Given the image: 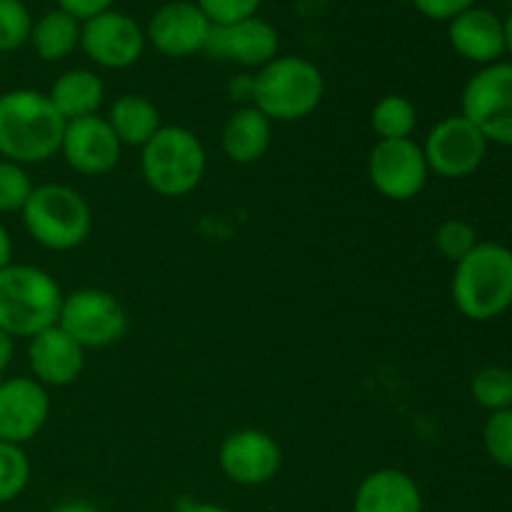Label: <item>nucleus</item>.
Returning a JSON list of instances; mask_svg holds the SVG:
<instances>
[{
	"label": "nucleus",
	"mask_w": 512,
	"mask_h": 512,
	"mask_svg": "<svg viewBox=\"0 0 512 512\" xmlns=\"http://www.w3.org/2000/svg\"><path fill=\"white\" fill-rule=\"evenodd\" d=\"M65 120L48 93L30 88L0 95V158L38 165L60 153Z\"/></svg>",
	"instance_id": "1"
},
{
	"label": "nucleus",
	"mask_w": 512,
	"mask_h": 512,
	"mask_svg": "<svg viewBox=\"0 0 512 512\" xmlns=\"http://www.w3.org/2000/svg\"><path fill=\"white\" fill-rule=\"evenodd\" d=\"M250 95L270 123H295L323 103L325 78L318 65L303 55H278L255 73Z\"/></svg>",
	"instance_id": "2"
},
{
	"label": "nucleus",
	"mask_w": 512,
	"mask_h": 512,
	"mask_svg": "<svg viewBox=\"0 0 512 512\" xmlns=\"http://www.w3.org/2000/svg\"><path fill=\"white\" fill-rule=\"evenodd\" d=\"M453 303L468 320H495L512 308V250L478 243L455 263Z\"/></svg>",
	"instance_id": "3"
},
{
	"label": "nucleus",
	"mask_w": 512,
	"mask_h": 512,
	"mask_svg": "<svg viewBox=\"0 0 512 512\" xmlns=\"http://www.w3.org/2000/svg\"><path fill=\"white\" fill-rule=\"evenodd\" d=\"M63 290L43 268L10 263L0 270V330L10 338H33L58 325Z\"/></svg>",
	"instance_id": "4"
},
{
	"label": "nucleus",
	"mask_w": 512,
	"mask_h": 512,
	"mask_svg": "<svg viewBox=\"0 0 512 512\" xmlns=\"http://www.w3.org/2000/svg\"><path fill=\"white\" fill-rule=\"evenodd\" d=\"M140 170L153 193L163 198H183L203 183L208 153L203 140L190 128L163 125L140 148Z\"/></svg>",
	"instance_id": "5"
},
{
	"label": "nucleus",
	"mask_w": 512,
	"mask_h": 512,
	"mask_svg": "<svg viewBox=\"0 0 512 512\" xmlns=\"http://www.w3.org/2000/svg\"><path fill=\"white\" fill-rule=\"evenodd\" d=\"M20 215L30 238L53 253L80 248L93 230L88 200L63 183L35 185Z\"/></svg>",
	"instance_id": "6"
},
{
	"label": "nucleus",
	"mask_w": 512,
	"mask_h": 512,
	"mask_svg": "<svg viewBox=\"0 0 512 512\" xmlns=\"http://www.w3.org/2000/svg\"><path fill=\"white\" fill-rule=\"evenodd\" d=\"M58 325L85 350H103L128 333V310L113 293L80 288L63 295Z\"/></svg>",
	"instance_id": "7"
},
{
	"label": "nucleus",
	"mask_w": 512,
	"mask_h": 512,
	"mask_svg": "<svg viewBox=\"0 0 512 512\" xmlns=\"http://www.w3.org/2000/svg\"><path fill=\"white\" fill-rule=\"evenodd\" d=\"M463 118H468L488 143L512 148V63L480 68L463 90Z\"/></svg>",
	"instance_id": "8"
},
{
	"label": "nucleus",
	"mask_w": 512,
	"mask_h": 512,
	"mask_svg": "<svg viewBox=\"0 0 512 512\" xmlns=\"http://www.w3.org/2000/svg\"><path fill=\"white\" fill-rule=\"evenodd\" d=\"M428 160L423 145L413 138L378 140L368 155V178L383 198L405 203L423 193L428 183Z\"/></svg>",
	"instance_id": "9"
},
{
	"label": "nucleus",
	"mask_w": 512,
	"mask_h": 512,
	"mask_svg": "<svg viewBox=\"0 0 512 512\" xmlns=\"http://www.w3.org/2000/svg\"><path fill=\"white\" fill-rule=\"evenodd\" d=\"M430 173L448 180H460L473 175L488 155L485 135L463 115L443 118L428 133L423 145Z\"/></svg>",
	"instance_id": "10"
},
{
	"label": "nucleus",
	"mask_w": 512,
	"mask_h": 512,
	"mask_svg": "<svg viewBox=\"0 0 512 512\" xmlns=\"http://www.w3.org/2000/svg\"><path fill=\"white\" fill-rule=\"evenodd\" d=\"M145 45V28L120 10H105L80 25V50L100 68H130L143 58Z\"/></svg>",
	"instance_id": "11"
},
{
	"label": "nucleus",
	"mask_w": 512,
	"mask_h": 512,
	"mask_svg": "<svg viewBox=\"0 0 512 512\" xmlns=\"http://www.w3.org/2000/svg\"><path fill=\"white\" fill-rule=\"evenodd\" d=\"M220 470L235 485L255 488L265 485L283 468V450L278 440L258 428H243L223 440L218 453Z\"/></svg>",
	"instance_id": "12"
},
{
	"label": "nucleus",
	"mask_w": 512,
	"mask_h": 512,
	"mask_svg": "<svg viewBox=\"0 0 512 512\" xmlns=\"http://www.w3.org/2000/svg\"><path fill=\"white\" fill-rule=\"evenodd\" d=\"M213 23L195 0H173L160 5L145 28V40L165 58H190L205 53Z\"/></svg>",
	"instance_id": "13"
},
{
	"label": "nucleus",
	"mask_w": 512,
	"mask_h": 512,
	"mask_svg": "<svg viewBox=\"0 0 512 512\" xmlns=\"http://www.w3.org/2000/svg\"><path fill=\"white\" fill-rule=\"evenodd\" d=\"M280 35L273 23H268L260 15L253 18L235 20V23L213 25L210 30L205 53L210 58H218L223 63L243 65V68L260 70L270 60L278 58Z\"/></svg>",
	"instance_id": "14"
},
{
	"label": "nucleus",
	"mask_w": 512,
	"mask_h": 512,
	"mask_svg": "<svg viewBox=\"0 0 512 512\" xmlns=\"http://www.w3.org/2000/svg\"><path fill=\"white\" fill-rule=\"evenodd\" d=\"M120 153L123 145L103 115H88L65 123L60 155L75 173L90 178L108 175L120 163Z\"/></svg>",
	"instance_id": "15"
},
{
	"label": "nucleus",
	"mask_w": 512,
	"mask_h": 512,
	"mask_svg": "<svg viewBox=\"0 0 512 512\" xmlns=\"http://www.w3.org/2000/svg\"><path fill=\"white\" fill-rule=\"evenodd\" d=\"M50 418L48 388L35 378H8L0 385V440L25 445L38 438Z\"/></svg>",
	"instance_id": "16"
},
{
	"label": "nucleus",
	"mask_w": 512,
	"mask_h": 512,
	"mask_svg": "<svg viewBox=\"0 0 512 512\" xmlns=\"http://www.w3.org/2000/svg\"><path fill=\"white\" fill-rule=\"evenodd\" d=\"M28 365L43 388H68L85 368V348H80L60 325L28 340Z\"/></svg>",
	"instance_id": "17"
},
{
	"label": "nucleus",
	"mask_w": 512,
	"mask_h": 512,
	"mask_svg": "<svg viewBox=\"0 0 512 512\" xmlns=\"http://www.w3.org/2000/svg\"><path fill=\"white\" fill-rule=\"evenodd\" d=\"M448 38L460 58L483 65V68L485 65L500 63V58L508 53V48H505L503 18L495 15L493 10L480 8V5L450 20Z\"/></svg>",
	"instance_id": "18"
},
{
	"label": "nucleus",
	"mask_w": 512,
	"mask_h": 512,
	"mask_svg": "<svg viewBox=\"0 0 512 512\" xmlns=\"http://www.w3.org/2000/svg\"><path fill=\"white\" fill-rule=\"evenodd\" d=\"M355 512H423V493L408 473L383 468L363 478L355 493Z\"/></svg>",
	"instance_id": "19"
},
{
	"label": "nucleus",
	"mask_w": 512,
	"mask_h": 512,
	"mask_svg": "<svg viewBox=\"0 0 512 512\" xmlns=\"http://www.w3.org/2000/svg\"><path fill=\"white\" fill-rule=\"evenodd\" d=\"M223 153L238 165H253L270 150L273 123L255 105L238 108L223 125Z\"/></svg>",
	"instance_id": "20"
},
{
	"label": "nucleus",
	"mask_w": 512,
	"mask_h": 512,
	"mask_svg": "<svg viewBox=\"0 0 512 512\" xmlns=\"http://www.w3.org/2000/svg\"><path fill=\"white\" fill-rule=\"evenodd\" d=\"M48 98L55 105V110L63 115L65 123L88 118V115H98L100 105H103L105 83L100 80L98 73L88 68L65 70L55 78Z\"/></svg>",
	"instance_id": "21"
},
{
	"label": "nucleus",
	"mask_w": 512,
	"mask_h": 512,
	"mask_svg": "<svg viewBox=\"0 0 512 512\" xmlns=\"http://www.w3.org/2000/svg\"><path fill=\"white\" fill-rule=\"evenodd\" d=\"M108 123L113 128V133L118 135L120 145L123 148H143L160 128H163V120H160V110L155 108V103H150L145 95L125 93L110 105Z\"/></svg>",
	"instance_id": "22"
},
{
	"label": "nucleus",
	"mask_w": 512,
	"mask_h": 512,
	"mask_svg": "<svg viewBox=\"0 0 512 512\" xmlns=\"http://www.w3.org/2000/svg\"><path fill=\"white\" fill-rule=\"evenodd\" d=\"M80 20L68 15L65 10L55 8L33 20L30 30V45L35 55L45 63H58L70 58L80 48Z\"/></svg>",
	"instance_id": "23"
},
{
	"label": "nucleus",
	"mask_w": 512,
	"mask_h": 512,
	"mask_svg": "<svg viewBox=\"0 0 512 512\" xmlns=\"http://www.w3.org/2000/svg\"><path fill=\"white\" fill-rule=\"evenodd\" d=\"M370 125H373L378 140L413 138L415 128H418V110H415L413 100L405 95H383L370 113Z\"/></svg>",
	"instance_id": "24"
},
{
	"label": "nucleus",
	"mask_w": 512,
	"mask_h": 512,
	"mask_svg": "<svg viewBox=\"0 0 512 512\" xmlns=\"http://www.w3.org/2000/svg\"><path fill=\"white\" fill-rule=\"evenodd\" d=\"M470 393H473L475 403L490 413L512 408V370L500 368V365L480 370L470 383Z\"/></svg>",
	"instance_id": "25"
},
{
	"label": "nucleus",
	"mask_w": 512,
	"mask_h": 512,
	"mask_svg": "<svg viewBox=\"0 0 512 512\" xmlns=\"http://www.w3.org/2000/svg\"><path fill=\"white\" fill-rule=\"evenodd\" d=\"M30 483V458L23 445L0 440V505L13 503Z\"/></svg>",
	"instance_id": "26"
},
{
	"label": "nucleus",
	"mask_w": 512,
	"mask_h": 512,
	"mask_svg": "<svg viewBox=\"0 0 512 512\" xmlns=\"http://www.w3.org/2000/svg\"><path fill=\"white\" fill-rule=\"evenodd\" d=\"M433 243L438 248V253L443 255L450 263H460L468 253H473L478 240V230L468 223V220L450 218L435 228Z\"/></svg>",
	"instance_id": "27"
},
{
	"label": "nucleus",
	"mask_w": 512,
	"mask_h": 512,
	"mask_svg": "<svg viewBox=\"0 0 512 512\" xmlns=\"http://www.w3.org/2000/svg\"><path fill=\"white\" fill-rule=\"evenodd\" d=\"M33 15L23 0H0V53H13L30 43Z\"/></svg>",
	"instance_id": "28"
},
{
	"label": "nucleus",
	"mask_w": 512,
	"mask_h": 512,
	"mask_svg": "<svg viewBox=\"0 0 512 512\" xmlns=\"http://www.w3.org/2000/svg\"><path fill=\"white\" fill-rule=\"evenodd\" d=\"M33 188L35 185L25 165L0 158V213H20Z\"/></svg>",
	"instance_id": "29"
},
{
	"label": "nucleus",
	"mask_w": 512,
	"mask_h": 512,
	"mask_svg": "<svg viewBox=\"0 0 512 512\" xmlns=\"http://www.w3.org/2000/svg\"><path fill=\"white\" fill-rule=\"evenodd\" d=\"M483 443L493 463L512 470V408L490 415L483 430Z\"/></svg>",
	"instance_id": "30"
},
{
	"label": "nucleus",
	"mask_w": 512,
	"mask_h": 512,
	"mask_svg": "<svg viewBox=\"0 0 512 512\" xmlns=\"http://www.w3.org/2000/svg\"><path fill=\"white\" fill-rule=\"evenodd\" d=\"M195 3L208 15L210 23L225 25L258 15V8L263 5V0H195Z\"/></svg>",
	"instance_id": "31"
},
{
	"label": "nucleus",
	"mask_w": 512,
	"mask_h": 512,
	"mask_svg": "<svg viewBox=\"0 0 512 512\" xmlns=\"http://www.w3.org/2000/svg\"><path fill=\"white\" fill-rule=\"evenodd\" d=\"M413 5L418 13L425 15V18L450 23V20L458 18L460 13L475 8L478 0H413Z\"/></svg>",
	"instance_id": "32"
},
{
	"label": "nucleus",
	"mask_w": 512,
	"mask_h": 512,
	"mask_svg": "<svg viewBox=\"0 0 512 512\" xmlns=\"http://www.w3.org/2000/svg\"><path fill=\"white\" fill-rule=\"evenodd\" d=\"M113 5L115 0H58V8L65 10L68 15H73L80 23L105 13V10H113Z\"/></svg>",
	"instance_id": "33"
},
{
	"label": "nucleus",
	"mask_w": 512,
	"mask_h": 512,
	"mask_svg": "<svg viewBox=\"0 0 512 512\" xmlns=\"http://www.w3.org/2000/svg\"><path fill=\"white\" fill-rule=\"evenodd\" d=\"M13 353H15V340L10 338L5 330H0V375L8 370V365L13 363Z\"/></svg>",
	"instance_id": "34"
},
{
	"label": "nucleus",
	"mask_w": 512,
	"mask_h": 512,
	"mask_svg": "<svg viewBox=\"0 0 512 512\" xmlns=\"http://www.w3.org/2000/svg\"><path fill=\"white\" fill-rule=\"evenodd\" d=\"M13 263V238H10L8 228L0 223V270L8 268Z\"/></svg>",
	"instance_id": "35"
},
{
	"label": "nucleus",
	"mask_w": 512,
	"mask_h": 512,
	"mask_svg": "<svg viewBox=\"0 0 512 512\" xmlns=\"http://www.w3.org/2000/svg\"><path fill=\"white\" fill-rule=\"evenodd\" d=\"M53 512H100L95 505L85 503V500H68V503H60Z\"/></svg>",
	"instance_id": "36"
},
{
	"label": "nucleus",
	"mask_w": 512,
	"mask_h": 512,
	"mask_svg": "<svg viewBox=\"0 0 512 512\" xmlns=\"http://www.w3.org/2000/svg\"><path fill=\"white\" fill-rule=\"evenodd\" d=\"M183 512H230V510L220 508V505H213V503H193V505H188Z\"/></svg>",
	"instance_id": "37"
},
{
	"label": "nucleus",
	"mask_w": 512,
	"mask_h": 512,
	"mask_svg": "<svg viewBox=\"0 0 512 512\" xmlns=\"http://www.w3.org/2000/svg\"><path fill=\"white\" fill-rule=\"evenodd\" d=\"M503 23H505V48H508V53H512V10Z\"/></svg>",
	"instance_id": "38"
},
{
	"label": "nucleus",
	"mask_w": 512,
	"mask_h": 512,
	"mask_svg": "<svg viewBox=\"0 0 512 512\" xmlns=\"http://www.w3.org/2000/svg\"><path fill=\"white\" fill-rule=\"evenodd\" d=\"M0 95H3V83H0Z\"/></svg>",
	"instance_id": "39"
},
{
	"label": "nucleus",
	"mask_w": 512,
	"mask_h": 512,
	"mask_svg": "<svg viewBox=\"0 0 512 512\" xmlns=\"http://www.w3.org/2000/svg\"><path fill=\"white\" fill-rule=\"evenodd\" d=\"M0 385H3V375H0Z\"/></svg>",
	"instance_id": "40"
}]
</instances>
